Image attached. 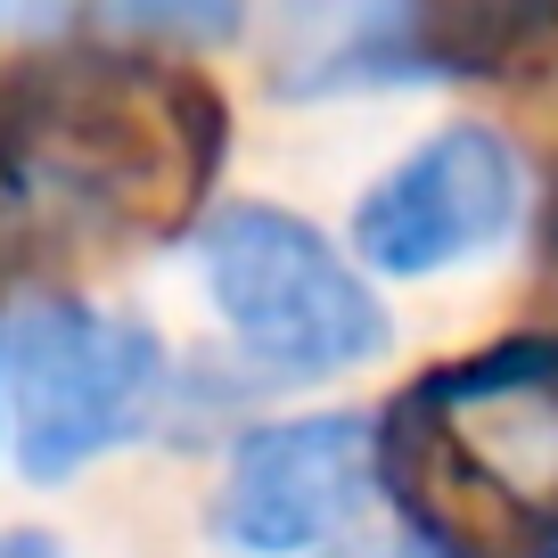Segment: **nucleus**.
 Returning <instances> with one entry per match:
<instances>
[{"label": "nucleus", "mask_w": 558, "mask_h": 558, "mask_svg": "<svg viewBox=\"0 0 558 558\" xmlns=\"http://www.w3.org/2000/svg\"><path fill=\"white\" fill-rule=\"evenodd\" d=\"M369 452L436 558H558V337L427 369L369 418Z\"/></svg>", "instance_id": "obj_2"}, {"label": "nucleus", "mask_w": 558, "mask_h": 558, "mask_svg": "<svg viewBox=\"0 0 558 558\" xmlns=\"http://www.w3.org/2000/svg\"><path fill=\"white\" fill-rule=\"evenodd\" d=\"M50 9H83L123 34H165V41H222L246 17V0H50Z\"/></svg>", "instance_id": "obj_8"}, {"label": "nucleus", "mask_w": 558, "mask_h": 558, "mask_svg": "<svg viewBox=\"0 0 558 558\" xmlns=\"http://www.w3.org/2000/svg\"><path fill=\"white\" fill-rule=\"evenodd\" d=\"M329 558H436V550L411 542V534H395V542H345V550H329Z\"/></svg>", "instance_id": "obj_10"}, {"label": "nucleus", "mask_w": 558, "mask_h": 558, "mask_svg": "<svg viewBox=\"0 0 558 558\" xmlns=\"http://www.w3.org/2000/svg\"><path fill=\"white\" fill-rule=\"evenodd\" d=\"M230 116L190 66L140 50H50L0 90V197L34 230H173L222 165Z\"/></svg>", "instance_id": "obj_1"}, {"label": "nucleus", "mask_w": 558, "mask_h": 558, "mask_svg": "<svg viewBox=\"0 0 558 558\" xmlns=\"http://www.w3.org/2000/svg\"><path fill=\"white\" fill-rule=\"evenodd\" d=\"M525 214V165L493 123H444L353 197V255L378 279H436L493 255Z\"/></svg>", "instance_id": "obj_5"}, {"label": "nucleus", "mask_w": 558, "mask_h": 558, "mask_svg": "<svg viewBox=\"0 0 558 558\" xmlns=\"http://www.w3.org/2000/svg\"><path fill=\"white\" fill-rule=\"evenodd\" d=\"M436 66L427 0H271L279 99H345Z\"/></svg>", "instance_id": "obj_7"}, {"label": "nucleus", "mask_w": 558, "mask_h": 558, "mask_svg": "<svg viewBox=\"0 0 558 558\" xmlns=\"http://www.w3.org/2000/svg\"><path fill=\"white\" fill-rule=\"evenodd\" d=\"M190 255L222 329L271 378H337V369H362L395 345L378 288L288 206L239 197L214 222H197Z\"/></svg>", "instance_id": "obj_4"}, {"label": "nucleus", "mask_w": 558, "mask_h": 558, "mask_svg": "<svg viewBox=\"0 0 558 558\" xmlns=\"http://www.w3.org/2000/svg\"><path fill=\"white\" fill-rule=\"evenodd\" d=\"M0 558H66V542L41 534V525H9V534H0Z\"/></svg>", "instance_id": "obj_9"}, {"label": "nucleus", "mask_w": 558, "mask_h": 558, "mask_svg": "<svg viewBox=\"0 0 558 558\" xmlns=\"http://www.w3.org/2000/svg\"><path fill=\"white\" fill-rule=\"evenodd\" d=\"M173 362L157 329L83 296H25L0 320V436L25 485H66L165 418Z\"/></svg>", "instance_id": "obj_3"}, {"label": "nucleus", "mask_w": 558, "mask_h": 558, "mask_svg": "<svg viewBox=\"0 0 558 558\" xmlns=\"http://www.w3.org/2000/svg\"><path fill=\"white\" fill-rule=\"evenodd\" d=\"M378 493L362 411L271 418L230 444V469L214 485V542L246 558H304L329 534H345Z\"/></svg>", "instance_id": "obj_6"}]
</instances>
